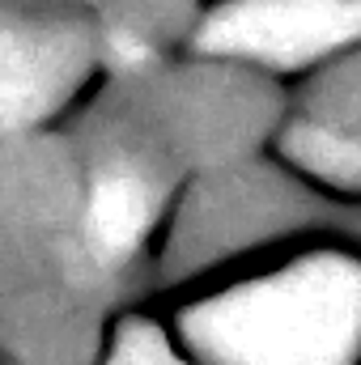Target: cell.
Listing matches in <instances>:
<instances>
[{
  "instance_id": "6da1fadb",
  "label": "cell",
  "mask_w": 361,
  "mask_h": 365,
  "mask_svg": "<svg viewBox=\"0 0 361 365\" xmlns=\"http://www.w3.org/2000/svg\"><path fill=\"white\" fill-rule=\"evenodd\" d=\"M183 331L208 365H353L361 268L345 255H306L200 302Z\"/></svg>"
},
{
  "instance_id": "7a4b0ae2",
  "label": "cell",
  "mask_w": 361,
  "mask_h": 365,
  "mask_svg": "<svg viewBox=\"0 0 361 365\" xmlns=\"http://www.w3.org/2000/svg\"><path fill=\"white\" fill-rule=\"evenodd\" d=\"M361 34V0H234L213 13L200 43L213 56L302 64Z\"/></svg>"
},
{
  "instance_id": "3957f363",
  "label": "cell",
  "mask_w": 361,
  "mask_h": 365,
  "mask_svg": "<svg viewBox=\"0 0 361 365\" xmlns=\"http://www.w3.org/2000/svg\"><path fill=\"white\" fill-rule=\"evenodd\" d=\"M90 64V34L56 17L0 13V132L51 115Z\"/></svg>"
},
{
  "instance_id": "277c9868",
  "label": "cell",
  "mask_w": 361,
  "mask_h": 365,
  "mask_svg": "<svg viewBox=\"0 0 361 365\" xmlns=\"http://www.w3.org/2000/svg\"><path fill=\"white\" fill-rule=\"evenodd\" d=\"M162 208L158 175L136 158H106L86 182L77 212V259L90 276H111L136 259Z\"/></svg>"
},
{
  "instance_id": "5b68a950",
  "label": "cell",
  "mask_w": 361,
  "mask_h": 365,
  "mask_svg": "<svg viewBox=\"0 0 361 365\" xmlns=\"http://www.w3.org/2000/svg\"><path fill=\"white\" fill-rule=\"evenodd\" d=\"M289 153L319 179L361 187V136L332 123H302L289 136Z\"/></svg>"
},
{
  "instance_id": "8992f818",
  "label": "cell",
  "mask_w": 361,
  "mask_h": 365,
  "mask_svg": "<svg viewBox=\"0 0 361 365\" xmlns=\"http://www.w3.org/2000/svg\"><path fill=\"white\" fill-rule=\"evenodd\" d=\"M102 365H187V361L166 344V336L153 331L149 323H128V327L119 331L111 357Z\"/></svg>"
}]
</instances>
